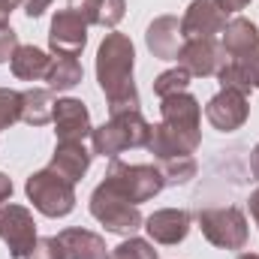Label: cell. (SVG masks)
<instances>
[{"mask_svg": "<svg viewBox=\"0 0 259 259\" xmlns=\"http://www.w3.org/2000/svg\"><path fill=\"white\" fill-rule=\"evenodd\" d=\"M220 46H223V52H226L229 61H241V58L253 55L259 49V27L250 18H241V15H238V18L226 21Z\"/></svg>", "mask_w": 259, "mask_h": 259, "instance_id": "e0dca14e", "label": "cell"}, {"mask_svg": "<svg viewBox=\"0 0 259 259\" xmlns=\"http://www.w3.org/2000/svg\"><path fill=\"white\" fill-rule=\"evenodd\" d=\"M178 66H184L190 75H217L220 66L226 64V52L217 39H184L181 52H178Z\"/></svg>", "mask_w": 259, "mask_h": 259, "instance_id": "8fae6325", "label": "cell"}, {"mask_svg": "<svg viewBox=\"0 0 259 259\" xmlns=\"http://www.w3.org/2000/svg\"><path fill=\"white\" fill-rule=\"evenodd\" d=\"M91 160H94V151H88L84 142H58L49 169L58 172L66 181L78 184V181L84 178V172L91 169Z\"/></svg>", "mask_w": 259, "mask_h": 259, "instance_id": "2e32d148", "label": "cell"}, {"mask_svg": "<svg viewBox=\"0 0 259 259\" xmlns=\"http://www.w3.org/2000/svg\"><path fill=\"white\" fill-rule=\"evenodd\" d=\"M142 229H148L151 241L172 247V244H181L187 238V232H190V214L181 211V208H160L151 217H145Z\"/></svg>", "mask_w": 259, "mask_h": 259, "instance_id": "5bb4252c", "label": "cell"}, {"mask_svg": "<svg viewBox=\"0 0 259 259\" xmlns=\"http://www.w3.org/2000/svg\"><path fill=\"white\" fill-rule=\"evenodd\" d=\"M58 241L66 250V259H109V247H106L103 235H97L91 229H78V226L61 229Z\"/></svg>", "mask_w": 259, "mask_h": 259, "instance_id": "ac0fdd59", "label": "cell"}, {"mask_svg": "<svg viewBox=\"0 0 259 259\" xmlns=\"http://www.w3.org/2000/svg\"><path fill=\"white\" fill-rule=\"evenodd\" d=\"M0 241L12 259H27L36 244V223L24 205H0Z\"/></svg>", "mask_w": 259, "mask_h": 259, "instance_id": "ba28073f", "label": "cell"}, {"mask_svg": "<svg viewBox=\"0 0 259 259\" xmlns=\"http://www.w3.org/2000/svg\"><path fill=\"white\" fill-rule=\"evenodd\" d=\"M133 64H136V49L127 33H106L97 52V81L100 91L106 94L109 112H139V91L133 81Z\"/></svg>", "mask_w": 259, "mask_h": 259, "instance_id": "7a4b0ae2", "label": "cell"}, {"mask_svg": "<svg viewBox=\"0 0 259 259\" xmlns=\"http://www.w3.org/2000/svg\"><path fill=\"white\" fill-rule=\"evenodd\" d=\"M88 21L72 12V9H61L52 18V30H49V46L55 55H81L88 46Z\"/></svg>", "mask_w": 259, "mask_h": 259, "instance_id": "30bf717a", "label": "cell"}, {"mask_svg": "<svg viewBox=\"0 0 259 259\" xmlns=\"http://www.w3.org/2000/svg\"><path fill=\"white\" fill-rule=\"evenodd\" d=\"M247 205H250V217L256 220V226H259V187L250 193V202H247Z\"/></svg>", "mask_w": 259, "mask_h": 259, "instance_id": "d6a6232c", "label": "cell"}, {"mask_svg": "<svg viewBox=\"0 0 259 259\" xmlns=\"http://www.w3.org/2000/svg\"><path fill=\"white\" fill-rule=\"evenodd\" d=\"M91 214L109 232H118V235H133V232H139L145 226V217H142L139 205H133L127 199H121L118 193H112L106 184H100L91 193Z\"/></svg>", "mask_w": 259, "mask_h": 259, "instance_id": "52a82bcc", "label": "cell"}, {"mask_svg": "<svg viewBox=\"0 0 259 259\" xmlns=\"http://www.w3.org/2000/svg\"><path fill=\"white\" fill-rule=\"evenodd\" d=\"M103 184H106L112 193H118L121 199L133 202V205H142V202L154 199V196L166 187L160 166L124 163V160H118V157H112V163H109V172H106Z\"/></svg>", "mask_w": 259, "mask_h": 259, "instance_id": "277c9868", "label": "cell"}, {"mask_svg": "<svg viewBox=\"0 0 259 259\" xmlns=\"http://www.w3.org/2000/svg\"><path fill=\"white\" fill-rule=\"evenodd\" d=\"M81 75H84V69L75 55H55L49 64V72H46V81L52 91L61 94V91H72L75 84H81Z\"/></svg>", "mask_w": 259, "mask_h": 259, "instance_id": "7402d4cb", "label": "cell"}, {"mask_svg": "<svg viewBox=\"0 0 259 259\" xmlns=\"http://www.w3.org/2000/svg\"><path fill=\"white\" fill-rule=\"evenodd\" d=\"M9 196H12V181H9V178H6V175L0 172V205H3V202H6Z\"/></svg>", "mask_w": 259, "mask_h": 259, "instance_id": "1f68e13d", "label": "cell"}, {"mask_svg": "<svg viewBox=\"0 0 259 259\" xmlns=\"http://www.w3.org/2000/svg\"><path fill=\"white\" fill-rule=\"evenodd\" d=\"M55 91L52 88H30L21 91V121L30 127H46L55 118Z\"/></svg>", "mask_w": 259, "mask_h": 259, "instance_id": "ffe728a7", "label": "cell"}, {"mask_svg": "<svg viewBox=\"0 0 259 259\" xmlns=\"http://www.w3.org/2000/svg\"><path fill=\"white\" fill-rule=\"evenodd\" d=\"M196 169H199V166H196L193 154L160 160V172H163V181H166V187H181V184H187L190 178H196Z\"/></svg>", "mask_w": 259, "mask_h": 259, "instance_id": "603a6c76", "label": "cell"}, {"mask_svg": "<svg viewBox=\"0 0 259 259\" xmlns=\"http://www.w3.org/2000/svg\"><path fill=\"white\" fill-rule=\"evenodd\" d=\"M24 193L33 202V208L46 217H66L75 208V184L52 172L49 166L27 178Z\"/></svg>", "mask_w": 259, "mask_h": 259, "instance_id": "8992f818", "label": "cell"}, {"mask_svg": "<svg viewBox=\"0 0 259 259\" xmlns=\"http://www.w3.org/2000/svg\"><path fill=\"white\" fill-rule=\"evenodd\" d=\"M226 27V12L214 0H193L181 18L184 39H214Z\"/></svg>", "mask_w": 259, "mask_h": 259, "instance_id": "7c38bea8", "label": "cell"}, {"mask_svg": "<svg viewBox=\"0 0 259 259\" xmlns=\"http://www.w3.org/2000/svg\"><path fill=\"white\" fill-rule=\"evenodd\" d=\"M238 259H259V253H241Z\"/></svg>", "mask_w": 259, "mask_h": 259, "instance_id": "e575fe53", "label": "cell"}, {"mask_svg": "<svg viewBox=\"0 0 259 259\" xmlns=\"http://www.w3.org/2000/svg\"><path fill=\"white\" fill-rule=\"evenodd\" d=\"M220 88H235L241 94H250L259 88V49L241 61H226L217 72Z\"/></svg>", "mask_w": 259, "mask_h": 259, "instance_id": "d6986e66", "label": "cell"}, {"mask_svg": "<svg viewBox=\"0 0 259 259\" xmlns=\"http://www.w3.org/2000/svg\"><path fill=\"white\" fill-rule=\"evenodd\" d=\"M196 223L205 235L208 244L220 247V250H244L250 229H247V217L238 205H223V208H199L196 211Z\"/></svg>", "mask_w": 259, "mask_h": 259, "instance_id": "5b68a950", "label": "cell"}, {"mask_svg": "<svg viewBox=\"0 0 259 259\" xmlns=\"http://www.w3.org/2000/svg\"><path fill=\"white\" fill-rule=\"evenodd\" d=\"M27 259H66V250L61 247L58 235H52V238H36V244H33V250H30Z\"/></svg>", "mask_w": 259, "mask_h": 259, "instance_id": "4316f807", "label": "cell"}, {"mask_svg": "<svg viewBox=\"0 0 259 259\" xmlns=\"http://www.w3.org/2000/svg\"><path fill=\"white\" fill-rule=\"evenodd\" d=\"M145 46L154 58L160 61H175L181 46H184V36H181V21L175 15H160L148 24V33H145Z\"/></svg>", "mask_w": 259, "mask_h": 259, "instance_id": "9a60e30c", "label": "cell"}, {"mask_svg": "<svg viewBox=\"0 0 259 259\" xmlns=\"http://www.w3.org/2000/svg\"><path fill=\"white\" fill-rule=\"evenodd\" d=\"M109 259H157V250H154L151 241L130 235L127 241H121L118 247L109 250Z\"/></svg>", "mask_w": 259, "mask_h": 259, "instance_id": "d4e9b609", "label": "cell"}, {"mask_svg": "<svg viewBox=\"0 0 259 259\" xmlns=\"http://www.w3.org/2000/svg\"><path fill=\"white\" fill-rule=\"evenodd\" d=\"M190 72L184 69V66H172V69H166V72H160L157 78H154V94L160 97V100H166V97H175V94H184L187 88H190Z\"/></svg>", "mask_w": 259, "mask_h": 259, "instance_id": "cb8c5ba5", "label": "cell"}, {"mask_svg": "<svg viewBox=\"0 0 259 259\" xmlns=\"http://www.w3.org/2000/svg\"><path fill=\"white\" fill-rule=\"evenodd\" d=\"M15 3H24V0H15Z\"/></svg>", "mask_w": 259, "mask_h": 259, "instance_id": "d590c367", "label": "cell"}, {"mask_svg": "<svg viewBox=\"0 0 259 259\" xmlns=\"http://www.w3.org/2000/svg\"><path fill=\"white\" fill-rule=\"evenodd\" d=\"M250 172H253V178L259 181V145L253 148V154H250Z\"/></svg>", "mask_w": 259, "mask_h": 259, "instance_id": "836d02e7", "label": "cell"}, {"mask_svg": "<svg viewBox=\"0 0 259 259\" xmlns=\"http://www.w3.org/2000/svg\"><path fill=\"white\" fill-rule=\"evenodd\" d=\"M15 49H18V33H15L9 24H0V64L12 61Z\"/></svg>", "mask_w": 259, "mask_h": 259, "instance_id": "83f0119b", "label": "cell"}, {"mask_svg": "<svg viewBox=\"0 0 259 259\" xmlns=\"http://www.w3.org/2000/svg\"><path fill=\"white\" fill-rule=\"evenodd\" d=\"M49 6H52V0H24V15L27 18H39Z\"/></svg>", "mask_w": 259, "mask_h": 259, "instance_id": "f1b7e54d", "label": "cell"}, {"mask_svg": "<svg viewBox=\"0 0 259 259\" xmlns=\"http://www.w3.org/2000/svg\"><path fill=\"white\" fill-rule=\"evenodd\" d=\"M21 121V94L12 88H0V133Z\"/></svg>", "mask_w": 259, "mask_h": 259, "instance_id": "484cf974", "label": "cell"}, {"mask_svg": "<svg viewBox=\"0 0 259 259\" xmlns=\"http://www.w3.org/2000/svg\"><path fill=\"white\" fill-rule=\"evenodd\" d=\"M49 64H52V58L42 49H36V46H18L15 55H12V61H9L12 75L21 78V81H39V78H46Z\"/></svg>", "mask_w": 259, "mask_h": 259, "instance_id": "44dd1931", "label": "cell"}, {"mask_svg": "<svg viewBox=\"0 0 259 259\" xmlns=\"http://www.w3.org/2000/svg\"><path fill=\"white\" fill-rule=\"evenodd\" d=\"M223 12H241V9H247L250 6V0H214Z\"/></svg>", "mask_w": 259, "mask_h": 259, "instance_id": "f546056e", "label": "cell"}, {"mask_svg": "<svg viewBox=\"0 0 259 259\" xmlns=\"http://www.w3.org/2000/svg\"><path fill=\"white\" fill-rule=\"evenodd\" d=\"M247 115H250L247 94H241V91H235V88H220V91L208 100V106H205L208 124L214 130H220V133H232V130L244 127Z\"/></svg>", "mask_w": 259, "mask_h": 259, "instance_id": "9c48e42d", "label": "cell"}, {"mask_svg": "<svg viewBox=\"0 0 259 259\" xmlns=\"http://www.w3.org/2000/svg\"><path fill=\"white\" fill-rule=\"evenodd\" d=\"M148 139H151V124L142 118V112H121V115H112L103 127H94L91 151L112 160L127 148H145Z\"/></svg>", "mask_w": 259, "mask_h": 259, "instance_id": "3957f363", "label": "cell"}, {"mask_svg": "<svg viewBox=\"0 0 259 259\" xmlns=\"http://www.w3.org/2000/svg\"><path fill=\"white\" fill-rule=\"evenodd\" d=\"M52 121H55L58 142H84L94 133L88 106L81 100H75V97H64V100L55 103V118Z\"/></svg>", "mask_w": 259, "mask_h": 259, "instance_id": "4fadbf2b", "label": "cell"}, {"mask_svg": "<svg viewBox=\"0 0 259 259\" xmlns=\"http://www.w3.org/2000/svg\"><path fill=\"white\" fill-rule=\"evenodd\" d=\"M15 6H18L15 0H0V24H9V15Z\"/></svg>", "mask_w": 259, "mask_h": 259, "instance_id": "4dcf8cb0", "label": "cell"}, {"mask_svg": "<svg viewBox=\"0 0 259 259\" xmlns=\"http://www.w3.org/2000/svg\"><path fill=\"white\" fill-rule=\"evenodd\" d=\"M202 106L193 94H175L160 100V124L151 127L148 139V151L157 160H169V157H184L196 154L199 142H202Z\"/></svg>", "mask_w": 259, "mask_h": 259, "instance_id": "6da1fadb", "label": "cell"}]
</instances>
